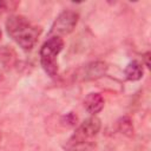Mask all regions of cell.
<instances>
[{"instance_id": "cell-2", "label": "cell", "mask_w": 151, "mask_h": 151, "mask_svg": "<svg viewBox=\"0 0 151 151\" xmlns=\"http://www.w3.org/2000/svg\"><path fill=\"white\" fill-rule=\"evenodd\" d=\"M64 48V40L60 37H50L40 47V64L50 77L58 73V55Z\"/></svg>"}, {"instance_id": "cell-5", "label": "cell", "mask_w": 151, "mask_h": 151, "mask_svg": "<svg viewBox=\"0 0 151 151\" xmlns=\"http://www.w3.org/2000/svg\"><path fill=\"white\" fill-rule=\"evenodd\" d=\"M94 146L96 145H94L93 139L86 138L74 132L66 142L64 149L65 151H93Z\"/></svg>"}, {"instance_id": "cell-12", "label": "cell", "mask_w": 151, "mask_h": 151, "mask_svg": "<svg viewBox=\"0 0 151 151\" xmlns=\"http://www.w3.org/2000/svg\"><path fill=\"white\" fill-rule=\"evenodd\" d=\"M19 1H12V0H0V14L14 11L19 6Z\"/></svg>"}, {"instance_id": "cell-9", "label": "cell", "mask_w": 151, "mask_h": 151, "mask_svg": "<svg viewBox=\"0 0 151 151\" xmlns=\"http://www.w3.org/2000/svg\"><path fill=\"white\" fill-rule=\"evenodd\" d=\"M117 129L118 131L126 136V137H132L133 136V124H132V119L129 117V116H124L122 117L118 122H117Z\"/></svg>"}, {"instance_id": "cell-13", "label": "cell", "mask_w": 151, "mask_h": 151, "mask_svg": "<svg viewBox=\"0 0 151 151\" xmlns=\"http://www.w3.org/2000/svg\"><path fill=\"white\" fill-rule=\"evenodd\" d=\"M149 58H150V53L147 52V53H145V55H144V59H145V65L149 67L150 66V63H149Z\"/></svg>"}, {"instance_id": "cell-6", "label": "cell", "mask_w": 151, "mask_h": 151, "mask_svg": "<svg viewBox=\"0 0 151 151\" xmlns=\"http://www.w3.org/2000/svg\"><path fill=\"white\" fill-rule=\"evenodd\" d=\"M100 127H101V122L98 117L96 116H92L87 119H85L83 123H80V125L76 129L74 132L86 137V138H90V139H93L98 132L100 131Z\"/></svg>"}, {"instance_id": "cell-11", "label": "cell", "mask_w": 151, "mask_h": 151, "mask_svg": "<svg viewBox=\"0 0 151 151\" xmlns=\"http://www.w3.org/2000/svg\"><path fill=\"white\" fill-rule=\"evenodd\" d=\"M60 123L65 127H76L78 124V117L73 112H68L61 117Z\"/></svg>"}, {"instance_id": "cell-4", "label": "cell", "mask_w": 151, "mask_h": 151, "mask_svg": "<svg viewBox=\"0 0 151 151\" xmlns=\"http://www.w3.org/2000/svg\"><path fill=\"white\" fill-rule=\"evenodd\" d=\"M107 72V65L104 61H91L74 70L72 78L76 81H92L104 77Z\"/></svg>"}, {"instance_id": "cell-1", "label": "cell", "mask_w": 151, "mask_h": 151, "mask_svg": "<svg viewBox=\"0 0 151 151\" xmlns=\"http://www.w3.org/2000/svg\"><path fill=\"white\" fill-rule=\"evenodd\" d=\"M7 34L25 51H29L34 47L38 38L41 33V28L31 24V21L24 15H11L6 20Z\"/></svg>"}, {"instance_id": "cell-3", "label": "cell", "mask_w": 151, "mask_h": 151, "mask_svg": "<svg viewBox=\"0 0 151 151\" xmlns=\"http://www.w3.org/2000/svg\"><path fill=\"white\" fill-rule=\"evenodd\" d=\"M79 21V14L74 11L66 9L63 11L53 21L51 29H50V37H60L70 34L77 26Z\"/></svg>"}, {"instance_id": "cell-14", "label": "cell", "mask_w": 151, "mask_h": 151, "mask_svg": "<svg viewBox=\"0 0 151 151\" xmlns=\"http://www.w3.org/2000/svg\"><path fill=\"white\" fill-rule=\"evenodd\" d=\"M0 39H1V29H0Z\"/></svg>"}, {"instance_id": "cell-7", "label": "cell", "mask_w": 151, "mask_h": 151, "mask_svg": "<svg viewBox=\"0 0 151 151\" xmlns=\"http://www.w3.org/2000/svg\"><path fill=\"white\" fill-rule=\"evenodd\" d=\"M104 105H105L104 97L97 92L88 93L84 99V107L92 116H96L97 113H99L104 109Z\"/></svg>"}, {"instance_id": "cell-10", "label": "cell", "mask_w": 151, "mask_h": 151, "mask_svg": "<svg viewBox=\"0 0 151 151\" xmlns=\"http://www.w3.org/2000/svg\"><path fill=\"white\" fill-rule=\"evenodd\" d=\"M15 61V53L9 48H6V46H4V48L0 50V63L7 67H11Z\"/></svg>"}, {"instance_id": "cell-8", "label": "cell", "mask_w": 151, "mask_h": 151, "mask_svg": "<svg viewBox=\"0 0 151 151\" xmlns=\"http://www.w3.org/2000/svg\"><path fill=\"white\" fill-rule=\"evenodd\" d=\"M124 74H125V78L130 81H137V80L142 79V77L144 74L143 64H140L137 60L130 61L124 70Z\"/></svg>"}]
</instances>
